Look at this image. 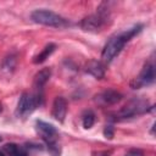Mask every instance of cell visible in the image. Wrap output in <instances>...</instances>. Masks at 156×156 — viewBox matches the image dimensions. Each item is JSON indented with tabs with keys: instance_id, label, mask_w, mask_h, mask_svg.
I'll use <instances>...</instances> for the list:
<instances>
[{
	"instance_id": "16",
	"label": "cell",
	"mask_w": 156,
	"mask_h": 156,
	"mask_svg": "<svg viewBox=\"0 0 156 156\" xmlns=\"http://www.w3.org/2000/svg\"><path fill=\"white\" fill-rule=\"evenodd\" d=\"M124 156H144L143 151L139 150V149H130Z\"/></svg>"
},
{
	"instance_id": "12",
	"label": "cell",
	"mask_w": 156,
	"mask_h": 156,
	"mask_svg": "<svg viewBox=\"0 0 156 156\" xmlns=\"http://www.w3.org/2000/svg\"><path fill=\"white\" fill-rule=\"evenodd\" d=\"M4 150H5V152H6L9 156H28L27 150H26L23 146L17 145V144H15V143L5 144Z\"/></svg>"
},
{
	"instance_id": "8",
	"label": "cell",
	"mask_w": 156,
	"mask_h": 156,
	"mask_svg": "<svg viewBox=\"0 0 156 156\" xmlns=\"http://www.w3.org/2000/svg\"><path fill=\"white\" fill-rule=\"evenodd\" d=\"M122 98H123V95L119 91L113 90V89H107V90H104L100 94L95 95L94 100L96 104H99L101 106H110V105L118 104L122 100Z\"/></svg>"
},
{
	"instance_id": "18",
	"label": "cell",
	"mask_w": 156,
	"mask_h": 156,
	"mask_svg": "<svg viewBox=\"0 0 156 156\" xmlns=\"http://www.w3.org/2000/svg\"><path fill=\"white\" fill-rule=\"evenodd\" d=\"M1 111H2V107H1V105H0V112H1Z\"/></svg>"
},
{
	"instance_id": "9",
	"label": "cell",
	"mask_w": 156,
	"mask_h": 156,
	"mask_svg": "<svg viewBox=\"0 0 156 156\" xmlns=\"http://www.w3.org/2000/svg\"><path fill=\"white\" fill-rule=\"evenodd\" d=\"M66 113H67V100L63 96L55 98L54 104H52V111H51L52 117L56 121H58V122L62 123L65 121Z\"/></svg>"
},
{
	"instance_id": "13",
	"label": "cell",
	"mask_w": 156,
	"mask_h": 156,
	"mask_svg": "<svg viewBox=\"0 0 156 156\" xmlns=\"http://www.w3.org/2000/svg\"><path fill=\"white\" fill-rule=\"evenodd\" d=\"M55 49H56V44H54V43H49L48 45H45V48L34 57V60H33V62L34 63H43L46 58H49V56L55 51Z\"/></svg>"
},
{
	"instance_id": "5",
	"label": "cell",
	"mask_w": 156,
	"mask_h": 156,
	"mask_svg": "<svg viewBox=\"0 0 156 156\" xmlns=\"http://www.w3.org/2000/svg\"><path fill=\"white\" fill-rule=\"evenodd\" d=\"M43 104V94L41 93H22L20 96V100L17 102V107L15 111V115L17 117H27L29 116L37 107H39Z\"/></svg>"
},
{
	"instance_id": "4",
	"label": "cell",
	"mask_w": 156,
	"mask_h": 156,
	"mask_svg": "<svg viewBox=\"0 0 156 156\" xmlns=\"http://www.w3.org/2000/svg\"><path fill=\"white\" fill-rule=\"evenodd\" d=\"M30 18L33 22H35L38 24H43V26H48V27H55V28L67 27L69 24V22L66 18H63L62 16H60L58 13L50 11V10H45V9L34 10L30 13Z\"/></svg>"
},
{
	"instance_id": "20",
	"label": "cell",
	"mask_w": 156,
	"mask_h": 156,
	"mask_svg": "<svg viewBox=\"0 0 156 156\" xmlns=\"http://www.w3.org/2000/svg\"><path fill=\"white\" fill-rule=\"evenodd\" d=\"M1 140H2V138H1V136H0V141H1Z\"/></svg>"
},
{
	"instance_id": "14",
	"label": "cell",
	"mask_w": 156,
	"mask_h": 156,
	"mask_svg": "<svg viewBox=\"0 0 156 156\" xmlns=\"http://www.w3.org/2000/svg\"><path fill=\"white\" fill-rule=\"evenodd\" d=\"M82 123H83V127L85 129H89L94 126L95 123V115L93 111H87L84 115H83V119H82Z\"/></svg>"
},
{
	"instance_id": "3",
	"label": "cell",
	"mask_w": 156,
	"mask_h": 156,
	"mask_svg": "<svg viewBox=\"0 0 156 156\" xmlns=\"http://www.w3.org/2000/svg\"><path fill=\"white\" fill-rule=\"evenodd\" d=\"M110 20V11H108V6L106 2L100 4V6L98 7V11L93 15H89L87 17H84L79 26L85 32H100L106 24L107 21Z\"/></svg>"
},
{
	"instance_id": "1",
	"label": "cell",
	"mask_w": 156,
	"mask_h": 156,
	"mask_svg": "<svg viewBox=\"0 0 156 156\" xmlns=\"http://www.w3.org/2000/svg\"><path fill=\"white\" fill-rule=\"evenodd\" d=\"M144 26L138 23L135 26H133L132 28H128L126 30H122L115 35H112L108 41L105 44L104 49H102V52H101V58H102V62L105 63H110L124 48V45L133 38L135 37L136 34H139L141 30H143Z\"/></svg>"
},
{
	"instance_id": "15",
	"label": "cell",
	"mask_w": 156,
	"mask_h": 156,
	"mask_svg": "<svg viewBox=\"0 0 156 156\" xmlns=\"http://www.w3.org/2000/svg\"><path fill=\"white\" fill-rule=\"evenodd\" d=\"M113 135H115V128H113V126H111V124L105 126V128H104V136L106 139H112Z\"/></svg>"
},
{
	"instance_id": "11",
	"label": "cell",
	"mask_w": 156,
	"mask_h": 156,
	"mask_svg": "<svg viewBox=\"0 0 156 156\" xmlns=\"http://www.w3.org/2000/svg\"><path fill=\"white\" fill-rule=\"evenodd\" d=\"M85 72L95 77L96 79H101L105 76V65L98 60H90L85 65Z\"/></svg>"
},
{
	"instance_id": "2",
	"label": "cell",
	"mask_w": 156,
	"mask_h": 156,
	"mask_svg": "<svg viewBox=\"0 0 156 156\" xmlns=\"http://www.w3.org/2000/svg\"><path fill=\"white\" fill-rule=\"evenodd\" d=\"M35 130L39 134V136L44 140L50 155L51 156H60L61 149H60V145L57 143V140H58L57 129L51 123L38 119V121H35Z\"/></svg>"
},
{
	"instance_id": "17",
	"label": "cell",
	"mask_w": 156,
	"mask_h": 156,
	"mask_svg": "<svg viewBox=\"0 0 156 156\" xmlns=\"http://www.w3.org/2000/svg\"><path fill=\"white\" fill-rule=\"evenodd\" d=\"M0 156H5V155H4V154H2L1 151H0Z\"/></svg>"
},
{
	"instance_id": "19",
	"label": "cell",
	"mask_w": 156,
	"mask_h": 156,
	"mask_svg": "<svg viewBox=\"0 0 156 156\" xmlns=\"http://www.w3.org/2000/svg\"><path fill=\"white\" fill-rule=\"evenodd\" d=\"M101 156H108V155H107V154H104V155H101Z\"/></svg>"
},
{
	"instance_id": "10",
	"label": "cell",
	"mask_w": 156,
	"mask_h": 156,
	"mask_svg": "<svg viewBox=\"0 0 156 156\" xmlns=\"http://www.w3.org/2000/svg\"><path fill=\"white\" fill-rule=\"evenodd\" d=\"M51 77V69L45 67L43 69H40L35 76H34V79H33V88L35 90V93H41L43 91V88L44 85L48 83V80L50 79Z\"/></svg>"
},
{
	"instance_id": "6",
	"label": "cell",
	"mask_w": 156,
	"mask_h": 156,
	"mask_svg": "<svg viewBox=\"0 0 156 156\" xmlns=\"http://www.w3.org/2000/svg\"><path fill=\"white\" fill-rule=\"evenodd\" d=\"M149 110V102L145 99L141 98H134L132 100H129L123 107H121V110L116 113V121H121V119H129L136 116H140L143 113H145Z\"/></svg>"
},
{
	"instance_id": "7",
	"label": "cell",
	"mask_w": 156,
	"mask_h": 156,
	"mask_svg": "<svg viewBox=\"0 0 156 156\" xmlns=\"http://www.w3.org/2000/svg\"><path fill=\"white\" fill-rule=\"evenodd\" d=\"M156 78V73H155V63L154 61H149L144 65L143 69L140 71L139 76L136 78H134L130 83V87L133 89H140L143 87H149L151 84H154Z\"/></svg>"
}]
</instances>
